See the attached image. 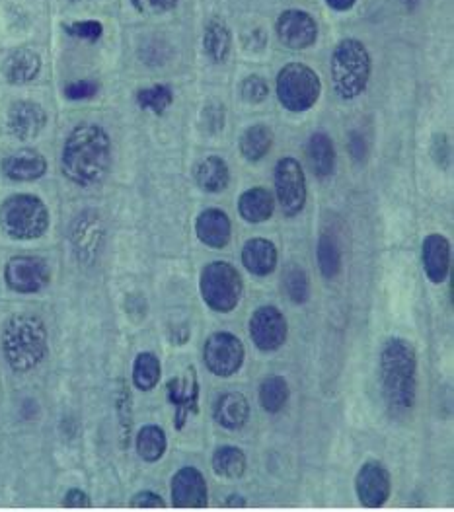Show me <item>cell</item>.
<instances>
[{"mask_svg":"<svg viewBox=\"0 0 454 512\" xmlns=\"http://www.w3.org/2000/svg\"><path fill=\"white\" fill-rule=\"evenodd\" d=\"M112 168V139L96 123H80L69 133L61 152V170L78 187L104 182Z\"/></svg>","mask_w":454,"mask_h":512,"instance_id":"1","label":"cell"},{"mask_svg":"<svg viewBox=\"0 0 454 512\" xmlns=\"http://www.w3.org/2000/svg\"><path fill=\"white\" fill-rule=\"evenodd\" d=\"M382 396L394 417L410 413L416 405L417 353L404 337H390L380 351Z\"/></svg>","mask_w":454,"mask_h":512,"instance_id":"2","label":"cell"},{"mask_svg":"<svg viewBox=\"0 0 454 512\" xmlns=\"http://www.w3.org/2000/svg\"><path fill=\"white\" fill-rule=\"evenodd\" d=\"M47 341V328L38 316L16 314L8 318L0 335V347L6 365L22 374L38 368L47 357Z\"/></svg>","mask_w":454,"mask_h":512,"instance_id":"3","label":"cell"},{"mask_svg":"<svg viewBox=\"0 0 454 512\" xmlns=\"http://www.w3.org/2000/svg\"><path fill=\"white\" fill-rule=\"evenodd\" d=\"M371 55L359 39H343L332 55V82L341 100H355L367 90Z\"/></svg>","mask_w":454,"mask_h":512,"instance_id":"4","label":"cell"},{"mask_svg":"<svg viewBox=\"0 0 454 512\" xmlns=\"http://www.w3.org/2000/svg\"><path fill=\"white\" fill-rule=\"evenodd\" d=\"M47 228L49 211L36 195L16 193L0 205V230L12 240H38Z\"/></svg>","mask_w":454,"mask_h":512,"instance_id":"5","label":"cell"},{"mask_svg":"<svg viewBox=\"0 0 454 512\" xmlns=\"http://www.w3.org/2000/svg\"><path fill=\"white\" fill-rule=\"evenodd\" d=\"M199 289L205 304L221 314L232 312L244 293V283L234 265L228 261H213L203 267Z\"/></svg>","mask_w":454,"mask_h":512,"instance_id":"6","label":"cell"},{"mask_svg":"<svg viewBox=\"0 0 454 512\" xmlns=\"http://www.w3.org/2000/svg\"><path fill=\"white\" fill-rule=\"evenodd\" d=\"M322 92L320 76L303 63H291L277 76V98L289 111L310 110Z\"/></svg>","mask_w":454,"mask_h":512,"instance_id":"7","label":"cell"},{"mask_svg":"<svg viewBox=\"0 0 454 512\" xmlns=\"http://www.w3.org/2000/svg\"><path fill=\"white\" fill-rule=\"evenodd\" d=\"M4 283L12 293H41L51 283V267L43 257H10L4 265Z\"/></svg>","mask_w":454,"mask_h":512,"instance_id":"8","label":"cell"},{"mask_svg":"<svg viewBox=\"0 0 454 512\" xmlns=\"http://www.w3.org/2000/svg\"><path fill=\"white\" fill-rule=\"evenodd\" d=\"M244 343L228 331L213 333L203 347V363L207 370L219 378H230L244 365Z\"/></svg>","mask_w":454,"mask_h":512,"instance_id":"9","label":"cell"},{"mask_svg":"<svg viewBox=\"0 0 454 512\" xmlns=\"http://www.w3.org/2000/svg\"><path fill=\"white\" fill-rule=\"evenodd\" d=\"M275 191L285 217H297L306 205V178L299 160L287 156L275 166Z\"/></svg>","mask_w":454,"mask_h":512,"instance_id":"10","label":"cell"},{"mask_svg":"<svg viewBox=\"0 0 454 512\" xmlns=\"http://www.w3.org/2000/svg\"><path fill=\"white\" fill-rule=\"evenodd\" d=\"M250 337L262 353L281 349L289 335V324L283 312L275 306H262L250 318Z\"/></svg>","mask_w":454,"mask_h":512,"instance_id":"11","label":"cell"},{"mask_svg":"<svg viewBox=\"0 0 454 512\" xmlns=\"http://www.w3.org/2000/svg\"><path fill=\"white\" fill-rule=\"evenodd\" d=\"M104 222L98 213L84 211L76 217L71 226V242L75 248V256L80 263H94L102 252L104 244Z\"/></svg>","mask_w":454,"mask_h":512,"instance_id":"12","label":"cell"},{"mask_svg":"<svg viewBox=\"0 0 454 512\" xmlns=\"http://www.w3.org/2000/svg\"><path fill=\"white\" fill-rule=\"evenodd\" d=\"M168 402L174 405V425L178 431H182L188 423L191 413L195 415L199 411V382L197 372L190 366L184 374L174 376L166 386Z\"/></svg>","mask_w":454,"mask_h":512,"instance_id":"13","label":"cell"},{"mask_svg":"<svg viewBox=\"0 0 454 512\" xmlns=\"http://www.w3.org/2000/svg\"><path fill=\"white\" fill-rule=\"evenodd\" d=\"M355 491L359 501L369 509H379L392 493V479L380 462H367L355 477Z\"/></svg>","mask_w":454,"mask_h":512,"instance_id":"14","label":"cell"},{"mask_svg":"<svg viewBox=\"0 0 454 512\" xmlns=\"http://www.w3.org/2000/svg\"><path fill=\"white\" fill-rule=\"evenodd\" d=\"M209 489L203 474L197 468L186 466L172 477V505L178 509L207 507Z\"/></svg>","mask_w":454,"mask_h":512,"instance_id":"15","label":"cell"},{"mask_svg":"<svg viewBox=\"0 0 454 512\" xmlns=\"http://www.w3.org/2000/svg\"><path fill=\"white\" fill-rule=\"evenodd\" d=\"M277 37L289 49H306L314 45L318 26L314 18L303 10H287L277 20Z\"/></svg>","mask_w":454,"mask_h":512,"instance_id":"16","label":"cell"},{"mask_svg":"<svg viewBox=\"0 0 454 512\" xmlns=\"http://www.w3.org/2000/svg\"><path fill=\"white\" fill-rule=\"evenodd\" d=\"M6 125L14 139L34 141L47 125V113L36 102L20 100L10 106Z\"/></svg>","mask_w":454,"mask_h":512,"instance_id":"17","label":"cell"},{"mask_svg":"<svg viewBox=\"0 0 454 512\" xmlns=\"http://www.w3.org/2000/svg\"><path fill=\"white\" fill-rule=\"evenodd\" d=\"M421 261L431 283H445L451 271V242L443 234H429L421 244Z\"/></svg>","mask_w":454,"mask_h":512,"instance_id":"18","label":"cell"},{"mask_svg":"<svg viewBox=\"0 0 454 512\" xmlns=\"http://www.w3.org/2000/svg\"><path fill=\"white\" fill-rule=\"evenodd\" d=\"M2 174L12 182H36L47 172V160L34 148H22L2 160Z\"/></svg>","mask_w":454,"mask_h":512,"instance_id":"19","label":"cell"},{"mask_svg":"<svg viewBox=\"0 0 454 512\" xmlns=\"http://www.w3.org/2000/svg\"><path fill=\"white\" fill-rule=\"evenodd\" d=\"M195 234L201 240V244L223 250L230 244L232 236V222L227 213L221 209H207L203 211L195 222Z\"/></svg>","mask_w":454,"mask_h":512,"instance_id":"20","label":"cell"},{"mask_svg":"<svg viewBox=\"0 0 454 512\" xmlns=\"http://www.w3.org/2000/svg\"><path fill=\"white\" fill-rule=\"evenodd\" d=\"M279 254L273 242L265 238H252L242 248V265L256 277H267L275 271Z\"/></svg>","mask_w":454,"mask_h":512,"instance_id":"21","label":"cell"},{"mask_svg":"<svg viewBox=\"0 0 454 512\" xmlns=\"http://www.w3.org/2000/svg\"><path fill=\"white\" fill-rule=\"evenodd\" d=\"M213 417L223 429L240 431L250 419V403L240 392H227L215 403Z\"/></svg>","mask_w":454,"mask_h":512,"instance_id":"22","label":"cell"},{"mask_svg":"<svg viewBox=\"0 0 454 512\" xmlns=\"http://www.w3.org/2000/svg\"><path fill=\"white\" fill-rule=\"evenodd\" d=\"M41 71V57L32 49H16L4 61L2 73L10 84H28L38 78Z\"/></svg>","mask_w":454,"mask_h":512,"instance_id":"23","label":"cell"},{"mask_svg":"<svg viewBox=\"0 0 454 512\" xmlns=\"http://www.w3.org/2000/svg\"><path fill=\"white\" fill-rule=\"evenodd\" d=\"M275 211V199L265 187H252L238 199V213L250 224H260L271 219Z\"/></svg>","mask_w":454,"mask_h":512,"instance_id":"24","label":"cell"},{"mask_svg":"<svg viewBox=\"0 0 454 512\" xmlns=\"http://www.w3.org/2000/svg\"><path fill=\"white\" fill-rule=\"evenodd\" d=\"M197 185L207 193H221L230 183V170L228 164L221 156H207L203 158L193 170Z\"/></svg>","mask_w":454,"mask_h":512,"instance_id":"25","label":"cell"},{"mask_svg":"<svg viewBox=\"0 0 454 512\" xmlns=\"http://www.w3.org/2000/svg\"><path fill=\"white\" fill-rule=\"evenodd\" d=\"M308 160L318 178H328L336 168L334 143L326 133H314L308 141Z\"/></svg>","mask_w":454,"mask_h":512,"instance_id":"26","label":"cell"},{"mask_svg":"<svg viewBox=\"0 0 454 512\" xmlns=\"http://www.w3.org/2000/svg\"><path fill=\"white\" fill-rule=\"evenodd\" d=\"M273 147V133L265 125H252L240 137V152L248 162H258Z\"/></svg>","mask_w":454,"mask_h":512,"instance_id":"27","label":"cell"},{"mask_svg":"<svg viewBox=\"0 0 454 512\" xmlns=\"http://www.w3.org/2000/svg\"><path fill=\"white\" fill-rule=\"evenodd\" d=\"M246 454L236 446H221L213 454V470L219 477L238 479L246 474Z\"/></svg>","mask_w":454,"mask_h":512,"instance_id":"28","label":"cell"},{"mask_svg":"<svg viewBox=\"0 0 454 512\" xmlns=\"http://www.w3.org/2000/svg\"><path fill=\"white\" fill-rule=\"evenodd\" d=\"M162 376V365L160 359L154 353H139L135 363H133V384L141 392H151Z\"/></svg>","mask_w":454,"mask_h":512,"instance_id":"29","label":"cell"},{"mask_svg":"<svg viewBox=\"0 0 454 512\" xmlns=\"http://www.w3.org/2000/svg\"><path fill=\"white\" fill-rule=\"evenodd\" d=\"M135 446H137V454L141 456V460L154 464L166 454L168 439H166V433L162 431V427L147 425L139 431Z\"/></svg>","mask_w":454,"mask_h":512,"instance_id":"30","label":"cell"},{"mask_svg":"<svg viewBox=\"0 0 454 512\" xmlns=\"http://www.w3.org/2000/svg\"><path fill=\"white\" fill-rule=\"evenodd\" d=\"M230 32H228L227 24L221 20H213L207 30H205V37H203V47L207 57L213 63H225L227 61L228 53H230Z\"/></svg>","mask_w":454,"mask_h":512,"instance_id":"31","label":"cell"},{"mask_svg":"<svg viewBox=\"0 0 454 512\" xmlns=\"http://www.w3.org/2000/svg\"><path fill=\"white\" fill-rule=\"evenodd\" d=\"M316 259H318V267L324 279L332 281L340 275L341 271V252L338 242L330 236V234H322L318 240V248H316Z\"/></svg>","mask_w":454,"mask_h":512,"instance_id":"32","label":"cell"},{"mask_svg":"<svg viewBox=\"0 0 454 512\" xmlns=\"http://www.w3.org/2000/svg\"><path fill=\"white\" fill-rule=\"evenodd\" d=\"M289 402V384L283 376H269L260 386V403L267 413H279Z\"/></svg>","mask_w":454,"mask_h":512,"instance_id":"33","label":"cell"},{"mask_svg":"<svg viewBox=\"0 0 454 512\" xmlns=\"http://www.w3.org/2000/svg\"><path fill=\"white\" fill-rule=\"evenodd\" d=\"M174 102V94L168 86H152V88H145L137 94V104L141 106V110H149L156 115H162L164 111L168 110Z\"/></svg>","mask_w":454,"mask_h":512,"instance_id":"34","label":"cell"},{"mask_svg":"<svg viewBox=\"0 0 454 512\" xmlns=\"http://www.w3.org/2000/svg\"><path fill=\"white\" fill-rule=\"evenodd\" d=\"M285 289L295 304H304L308 300L310 283H308V275L301 267H291L285 273Z\"/></svg>","mask_w":454,"mask_h":512,"instance_id":"35","label":"cell"},{"mask_svg":"<svg viewBox=\"0 0 454 512\" xmlns=\"http://www.w3.org/2000/svg\"><path fill=\"white\" fill-rule=\"evenodd\" d=\"M240 96H242L248 104H252V106L262 104V102L267 100V96H269L267 82H265L262 76H258V74H252V76L244 78L242 84H240Z\"/></svg>","mask_w":454,"mask_h":512,"instance_id":"36","label":"cell"},{"mask_svg":"<svg viewBox=\"0 0 454 512\" xmlns=\"http://www.w3.org/2000/svg\"><path fill=\"white\" fill-rule=\"evenodd\" d=\"M115 403H117V415H119V425H121V440H123V446H127L131 425H133V421H131V398L127 394V388H121V392L115 398Z\"/></svg>","mask_w":454,"mask_h":512,"instance_id":"37","label":"cell"},{"mask_svg":"<svg viewBox=\"0 0 454 512\" xmlns=\"http://www.w3.org/2000/svg\"><path fill=\"white\" fill-rule=\"evenodd\" d=\"M225 119H227V111L223 106H209L201 113V125L207 133H219L225 127Z\"/></svg>","mask_w":454,"mask_h":512,"instance_id":"38","label":"cell"},{"mask_svg":"<svg viewBox=\"0 0 454 512\" xmlns=\"http://www.w3.org/2000/svg\"><path fill=\"white\" fill-rule=\"evenodd\" d=\"M131 4L145 16H158L178 6V0H131Z\"/></svg>","mask_w":454,"mask_h":512,"instance_id":"39","label":"cell"},{"mask_svg":"<svg viewBox=\"0 0 454 512\" xmlns=\"http://www.w3.org/2000/svg\"><path fill=\"white\" fill-rule=\"evenodd\" d=\"M67 32L71 36L80 37V39H88V41H96L104 34V28L100 22L94 20H86V22H76L67 26Z\"/></svg>","mask_w":454,"mask_h":512,"instance_id":"40","label":"cell"},{"mask_svg":"<svg viewBox=\"0 0 454 512\" xmlns=\"http://www.w3.org/2000/svg\"><path fill=\"white\" fill-rule=\"evenodd\" d=\"M98 92V84L94 80H78L65 88V96L69 100H88Z\"/></svg>","mask_w":454,"mask_h":512,"instance_id":"41","label":"cell"},{"mask_svg":"<svg viewBox=\"0 0 454 512\" xmlns=\"http://www.w3.org/2000/svg\"><path fill=\"white\" fill-rule=\"evenodd\" d=\"M133 509H164V501L160 495L152 491H141L131 499Z\"/></svg>","mask_w":454,"mask_h":512,"instance_id":"42","label":"cell"},{"mask_svg":"<svg viewBox=\"0 0 454 512\" xmlns=\"http://www.w3.org/2000/svg\"><path fill=\"white\" fill-rule=\"evenodd\" d=\"M63 505L69 507V509H88L90 507V497L80 489H69L67 495H65Z\"/></svg>","mask_w":454,"mask_h":512,"instance_id":"43","label":"cell"},{"mask_svg":"<svg viewBox=\"0 0 454 512\" xmlns=\"http://www.w3.org/2000/svg\"><path fill=\"white\" fill-rule=\"evenodd\" d=\"M349 152L353 154L355 160H365V154H367V145H365V139L359 135V133H351L349 135Z\"/></svg>","mask_w":454,"mask_h":512,"instance_id":"44","label":"cell"},{"mask_svg":"<svg viewBox=\"0 0 454 512\" xmlns=\"http://www.w3.org/2000/svg\"><path fill=\"white\" fill-rule=\"evenodd\" d=\"M334 10H349L353 4H355V0H326Z\"/></svg>","mask_w":454,"mask_h":512,"instance_id":"45","label":"cell"},{"mask_svg":"<svg viewBox=\"0 0 454 512\" xmlns=\"http://www.w3.org/2000/svg\"><path fill=\"white\" fill-rule=\"evenodd\" d=\"M227 507H246V501H244V497L232 495L227 501Z\"/></svg>","mask_w":454,"mask_h":512,"instance_id":"46","label":"cell"},{"mask_svg":"<svg viewBox=\"0 0 454 512\" xmlns=\"http://www.w3.org/2000/svg\"><path fill=\"white\" fill-rule=\"evenodd\" d=\"M417 0H406V4H408V6H414V4H416Z\"/></svg>","mask_w":454,"mask_h":512,"instance_id":"47","label":"cell"},{"mask_svg":"<svg viewBox=\"0 0 454 512\" xmlns=\"http://www.w3.org/2000/svg\"><path fill=\"white\" fill-rule=\"evenodd\" d=\"M75 2H86V0H75Z\"/></svg>","mask_w":454,"mask_h":512,"instance_id":"48","label":"cell"}]
</instances>
